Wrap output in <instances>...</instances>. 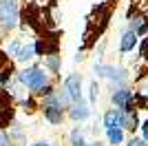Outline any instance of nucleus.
<instances>
[{
  "mask_svg": "<svg viewBox=\"0 0 148 146\" xmlns=\"http://www.w3.org/2000/svg\"><path fill=\"white\" fill-rule=\"evenodd\" d=\"M18 2L16 0H0V27L2 29H13L18 24Z\"/></svg>",
  "mask_w": 148,
  "mask_h": 146,
  "instance_id": "2",
  "label": "nucleus"
},
{
  "mask_svg": "<svg viewBox=\"0 0 148 146\" xmlns=\"http://www.w3.org/2000/svg\"><path fill=\"white\" fill-rule=\"evenodd\" d=\"M135 95L148 102V73H144L142 78L137 80V93H135Z\"/></svg>",
  "mask_w": 148,
  "mask_h": 146,
  "instance_id": "12",
  "label": "nucleus"
},
{
  "mask_svg": "<svg viewBox=\"0 0 148 146\" xmlns=\"http://www.w3.org/2000/svg\"><path fill=\"white\" fill-rule=\"evenodd\" d=\"M84 146H102L99 142H95V144H84Z\"/></svg>",
  "mask_w": 148,
  "mask_h": 146,
  "instance_id": "20",
  "label": "nucleus"
},
{
  "mask_svg": "<svg viewBox=\"0 0 148 146\" xmlns=\"http://www.w3.org/2000/svg\"><path fill=\"white\" fill-rule=\"evenodd\" d=\"M0 146H11V142H9V137H7V133H2V131H0Z\"/></svg>",
  "mask_w": 148,
  "mask_h": 146,
  "instance_id": "17",
  "label": "nucleus"
},
{
  "mask_svg": "<svg viewBox=\"0 0 148 146\" xmlns=\"http://www.w3.org/2000/svg\"><path fill=\"white\" fill-rule=\"evenodd\" d=\"M135 47H137V31L126 29L119 38V53H130Z\"/></svg>",
  "mask_w": 148,
  "mask_h": 146,
  "instance_id": "7",
  "label": "nucleus"
},
{
  "mask_svg": "<svg viewBox=\"0 0 148 146\" xmlns=\"http://www.w3.org/2000/svg\"><path fill=\"white\" fill-rule=\"evenodd\" d=\"M142 137H144V142L148 144V122H146V124L142 126Z\"/></svg>",
  "mask_w": 148,
  "mask_h": 146,
  "instance_id": "18",
  "label": "nucleus"
},
{
  "mask_svg": "<svg viewBox=\"0 0 148 146\" xmlns=\"http://www.w3.org/2000/svg\"><path fill=\"white\" fill-rule=\"evenodd\" d=\"M18 80H20V84H25L31 93H40V89H42L44 84H49V82H51L47 69L38 67V64H36V67L25 69V71L18 75Z\"/></svg>",
  "mask_w": 148,
  "mask_h": 146,
  "instance_id": "1",
  "label": "nucleus"
},
{
  "mask_svg": "<svg viewBox=\"0 0 148 146\" xmlns=\"http://www.w3.org/2000/svg\"><path fill=\"white\" fill-rule=\"evenodd\" d=\"M97 97H99V84L97 82H91V104L97 102Z\"/></svg>",
  "mask_w": 148,
  "mask_h": 146,
  "instance_id": "14",
  "label": "nucleus"
},
{
  "mask_svg": "<svg viewBox=\"0 0 148 146\" xmlns=\"http://www.w3.org/2000/svg\"><path fill=\"white\" fill-rule=\"evenodd\" d=\"M106 140L111 146H122L124 144V131L122 128H106Z\"/></svg>",
  "mask_w": 148,
  "mask_h": 146,
  "instance_id": "9",
  "label": "nucleus"
},
{
  "mask_svg": "<svg viewBox=\"0 0 148 146\" xmlns=\"http://www.w3.org/2000/svg\"><path fill=\"white\" fill-rule=\"evenodd\" d=\"M33 146H53V144H51L49 140H44V142H36V144H33Z\"/></svg>",
  "mask_w": 148,
  "mask_h": 146,
  "instance_id": "19",
  "label": "nucleus"
},
{
  "mask_svg": "<svg viewBox=\"0 0 148 146\" xmlns=\"http://www.w3.org/2000/svg\"><path fill=\"white\" fill-rule=\"evenodd\" d=\"M31 58H36V51H33V44H25V47H20V51L16 53V60H18L20 64H25V62H29Z\"/></svg>",
  "mask_w": 148,
  "mask_h": 146,
  "instance_id": "10",
  "label": "nucleus"
},
{
  "mask_svg": "<svg viewBox=\"0 0 148 146\" xmlns=\"http://www.w3.org/2000/svg\"><path fill=\"white\" fill-rule=\"evenodd\" d=\"M122 113L124 111L117 109V106H115V109H108L104 113V117H102V120H104V128H122Z\"/></svg>",
  "mask_w": 148,
  "mask_h": 146,
  "instance_id": "8",
  "label": "nucleus"
},
{
  "mask_svg": "<svg viewBox=\"0 0 148 146\" xmlns=\"http://www.w3.org/2000/svg\"><path fill=\"white\" fill-rule=\"evenodd\" d=\"M60 95L66 100V104L80 100V97H82V75H80V73H71V75L64 80Z\"/></svg>",
  "mask_w": 148,
  "mask_h": 146,
  "instance_id": "4",
  "label": "nucleus"
},
{
  "mask_svg": "<svg viewBox=\"0 0 148 146\" xmlns=\"http://www.w3.org/2000/svg\"><path fill=\"white\" fill-rule=\"evenodd\" d=\"M69 117L73 122H84L91 117V106H88L86 102H82V97L80 100H75V102L69 104Z\"/></svg>",
  "mask_w": 148,
  "mask_h": 146,
  "instance_id": "6",
  "label": "nucleus"
},
{
  "mask_svg": "<svg viewBox=\"0 0 148 146\" xmlns=\"http://www.w3.org/2000/svg\"><path fill=\"white\" fill-rule=\"evenodd\" d=\"M126 146H148V144L144 142V137H130Z\"/></svg>",
  "mask_w": 148,
  "mask_h": 146,
  "instance_id": "15",
  "label": "nucleus"
},
{
  "mask_svg": "<svg viewBox=\"0 0 148 146\" xmlns=\"http://www.w3.org/2000/svg\"><path fill=\"white\" fill-rule=\"evenodd\" d=\"M20 47H22L20 42H11L9 47H7V53H9V55H16V53L20 51Z\"/></svg>",
  "mask_w": 148,
  "mask_h": 146,
  "instance_id": "16",
  "label": "nucleus"
},
{
  "mask_svg": "<svg viewBox=\"0 0 148 146\" xmlns=\"http://www.w3.org/2000/svg\"><path fill=\"white\" fill-rule=\"evenodd\" d=\"M69 142H71V146H84V144H86V140H84V131H82L80 126L73 128L71 135H69Z\"/></svg>",
  "mask_w": 148,
  "mask_h": 146,
  "instance_id": "13",
  "label": "nucleus"
},
{
  "mask_svg": "<svg viewBox=\"0 0 148 146\" xmlns=\"http://www.w3.org/2000/svg\"><path fill=\"white\" fill-rule=\"evenodd\" d=\"M95 73H97L99 78L111 80L115 86H124L126 82H128V73H126V69H122V67H113V64H95Z\"/></svg>",
  "mask_w": 148,
  "mask_h": 146,
  "instance_id": "3",
  "label": "nucleus"
},
{
  "mask_svg": "<svg viewBox=\"0 0 148 146\" xmlns=\"http://www.w3.org/2000/svg\"><path fill=\"white\" fill-rule=\"evenodd\" d=\"M44 69H49L51 73H60V55L58 53H47L44 55Z\"/></svg>",
  "mask_w": 148,
  "mask_h": 146,
  "instance_id": "11",
  "label": "nucleus"
},
{
  "mask_svg": "<svg viewBox=\"0 0 148 146\" xmlns=\"http://www.w3.org/2000/svg\"><path fill=\"white\" fill-rule=\"evenodd\" d=\"M111 102L117 106V109H135V93L126 89V86H117V91H113Z\"/></svg>",
  "mask_w": 148,
  "mask_h": 146,
  "instance_id": "5",
  "label": "nucleus"
}]
</instances>
